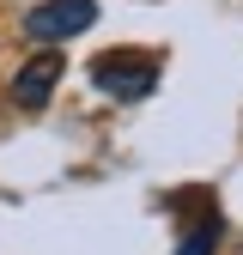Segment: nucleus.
<instances>
[{
	"label": "nucleus",
	"instance_id": "obj_3",
	"mask_svg": "<svg viewBox=\"0 0 243 255\" xmlns=\"http://www.w3.org/2000/svg\"><path fill=\"white\" fill-rule=\"evenodd\" d=\"M55 79H61V55H49V49H43V55H30L24 67H18V79H12V104H18V110H30V116L49 110Z\"/></svg>",
	"mask_w": 243,
	"mask_h": 255
},
{
	"label": "nucleus",
	"instance_id": "obj_2",
	"mask_svg": "<svg viewBox=\"0 0 243 255\" xmlns=\"http://www.w3.org/2000/svg\"><path fill=\"white\" fill-rule=\"evenodd\" d=\"M91 24H98V0H43V6H30L24 37L30 43H67V37H85Z\"/></svg>",
	"mask_w": 243,
	"mask_h": 255
},
{
	"label": "nucleus",
	"instance_id": "obj_1",
	"mask_svg": "<svg viewBox=\"0 0 243 255\" xmlns=\"http://www.w3.org/2000/svg\"><path fill=\"white\" fill-rule=\"evenodd\" d=\"M91 85H98L104 98L140 104V98H152V85H158V61H146V55H98L91 61Z\"/></svg>",
	"mask_w": 243,
	"mask_h": 255
},
{
	"label": "nucleus",
	"instance_id": "obj_4",
	"mask_svg": "<svg viewBox=\"0 0 243 255\" xmlns=\"http://www.w3.org/2000/svg\"><path fill=\"white\" fill-rule=\"evenodd\" d=\"M219 249V213H201L189 231H182V243H176V255H213Z\"/></svg>",
	"mask_w": 243,
	"mask_h": 255
}]
</instances>
